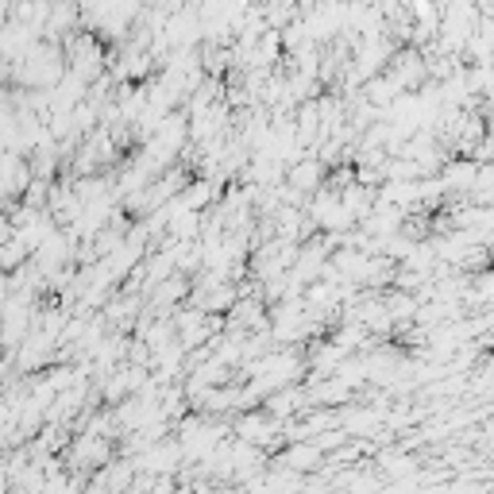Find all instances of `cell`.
<instances>
[{"mask_svg": "<svg viewBox=\"0 0 494 494\" xmlns=\"http://www.w3.org/2000/svg\"><path fill=\"white\" fill-rule=\"evenodd\" d=\"M112 460V440L101 437V432L86 429L81 437L70 444V467H78V472H86V467H104Z\"/></svg>", "mask_w": 494, "mask_h": 494, "instance_id": "1", "label": "cell"}, {"mask_svg": "<svg viewBox=\"0 0 494 494\" xmlns=\"http://www.w3.org/2000/svg\"><path fill=\"white\" fill-rule=\"evenodd\" d=\"M28 255H31L28 247H23L16 236H8L4 243H0V270H4V275H8V270H16V267H20Z\"/></svg>", "mask_w": 494, "mask_h": 494, "instance_id": "2", "label": "cell"}]
</instances>
